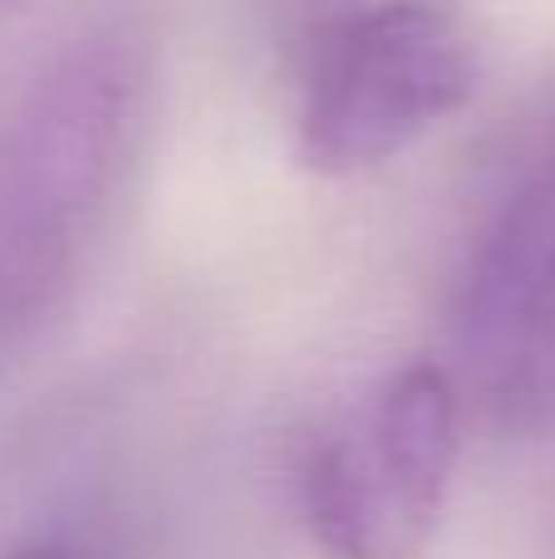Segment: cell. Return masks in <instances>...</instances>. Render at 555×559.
Here are the masks:
<instances>
[{
  "mask_svg": "<svg viewBox=\"0 0 555 559\" xmlns=\"http://www.w3.org/2000/svg\"><path fill=\"white\" fill-rule=\"evenodd\" d=\"M147 59L123 35L55 55L0 108V364L74 295L143 138Z\"/></svg>",
  "mask_w": 555,
  "mask_h": 559,
  "instance_id": "cell-1",
  "label": "cell"
},
{
  "mask_svg": "<svg viewBox=\"0 0 555 559\" xmlns=\"http://www.w3.org/2000/svg\"><path fill=\"white\" fill-rule=\"evenodd\" d=\"M482 84V35L448 0H374L315 35L300 94V157L350 177L413 147Z\"/></svg>",
  "mask_w": 555,
  "mask_h": 559,
  "instance_id": "cell-2",
  "label": "cell"
},
{
  "mask_svg": "<svg viewBox=\"0 0 555 559\" xmlns=\"http://www.w3.org/2000/svg\"><path fill=\"white\" fill-rule=\"evenodd\" d=\"M458 447L462 403L448 368H393L305 466L315 540L334 559H418L448 506Z\"/></svg>",
  "mask_w": 555,
  "mask_h": 559,
  "instance_id": "cell-3",
  "label": "cell"
},
{
  "mask_svg": "<svg viewBox=\"0 0 555 559\" xmlns=\"http://www.w3.org/2000/svg\"><path fill=\"white\" fill-rule=\"evenodd\" d=\"M458 368L501 423L555 413V163L477 241L458 295Z\"/></svg>",
  "mask_w": 555,
  "mask_h": 559,
  "instance_id": "cell-4",
  "label": "cell"
},
{
  "mask_svg": "<svg viewBox=\"0 0 555 559\" xmlns=\"http://www.w3.org/2000/svg\"><path fill=\"white\" fill-rule=\"evenodd\" d=\"M0 559H69V555H59V550H10Z\"/></svg>",
  "mask_w": 555,
  "mask_h": 559,
  "instance_id": "cell-5",
  "label": "cell"
},
{
  "mask_svg": "<svg viewBox=\"0 0 555 559\" xmlns=\"http://www.w3.org/2000/svg\"><path fill=\"white\" fill-rule=\"evenodd\" d=\"M10 5H20V0H0V10H10Z\"/></svg>",
  "mask_w": 555,
  "mask_h": 559,
  "instance_id": "cell-6",
  "label": "cell"
}]
</instances>
